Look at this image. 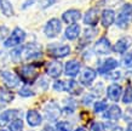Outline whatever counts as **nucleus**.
Instances as JSON below:
<instances>
[{
  "label": "nucleus",
  "mask_w": 132,
  "mask_h": 131,
  "mask_svg": "<svg viewBox=\"0 0 132 131\" xmlns=\"http://www.w3.org/2000/svg\"><path fill=\"white\" fill-rule=\"evenodd\" d=\"M17 75L20 76L21 81H23L26 85H32L39 78L38 66H35V64H23L18 68Z\"/></svg>",
  "instance_id": "obj_1"
},
{
  "label": "nucleus",
  "mask_w": 132,
  "mask_h": 131,
  "mask_svg": "<svg viewBox=\"0 0 132 131\" xmlns=\"http://www.w3.org/2000/svg\"><path fill=\"white\" fill-rule=\"evenodd\" d=\"M80 71H81V63L76 60H70L64 64V74L68 78H70V79H74L80 73Z\"/></svg>",
  "instance_id": "obj_13"
},
{
  "label": "nucleus",
  "mask_w": 132,
  "mask_h": 131,
  "mask_svg": "<svg viewBox=\"0 0 132 131\" xmlns=\"http://www.w3.org/2000/svg\"><path fill=\"white\" fill-rule=\"evenodd\" d=\"M93 51L98 56H104L110 53V51H112V44L108 40V38L102 36V38H100L97 40L95 46H93Z\"/></svg>",
  "instance_id": "obj_9"
},
{
  "label": "nucleus",
  "mask_w": 132,
  "mask_h": 131,
  "mask_svg": "<svg viewBox=\"0 0 132 131\" xmlns=\"http://www.w3.org/2000/svg\"><path fill=\"white\" fill-rule=\"evenodd\" d=\"M121 78V72H114L112 73V75H109V79L116 80V79H120Z\"/></svg>",
  "instance_id": "obj_41"
},
{
  "label": "nucleus",
  "mask_w": 132,
  "mask_h": 131,
  "mask_svg": "<svg viewBox=\"0 0 132 131\" xmlns=\"http://www.w3.org/2000/svg\"><path fill=\"white\" fill-rule=\"evenodd\" d=\"M103 118L108 120H119L122 117V111L118 104H113L103 112Z\"/></svg>",
  "instance_id": "obj_19"
},
{
  "label": "nucleus",
  "mask_w": 132,
  "mask_h": 131,
  "mask_svg": "<svg viewBox=\"0 0 132 131\" xmlns=\"http://www.w3.org/2000/svg\"><path fill=\"white\" fill-rule=\"evenodd\" d=\"M15 95L11 91H9L6 89H0V102L4 103H10L11 101H13Z\"/></svg>",
  "instance_id": "obj_27"
},
{
  "label": "nucleus",
  "mask_w": 132,
  "mask_h": 131,
  "mask_svg": "<svg viewBox=\"0 0 132 131\" xmlns=\"http://www.w3.org/2000/svg\"><path fill=\"white\" fill-rule=\"evenodd\" d=\"M0 79L7 89H16L20 86V76L10 71H0Z\"/></svg>",
  "instance_id": "obj_8"
},
{
  "label": "nucleus",
  "mask_w": 132,
  "mask_h": 131,
  "mask_svg": "<svg viewBox=\"0 0 132 131\" xmlns=\"http://www.w3.org/2000/svg\"><path fill=\"white\" fill-rule=\"evenodd\" d=\"M122 102L125 104L132 103V86H127L122 95Z\"/></svg>",
  "instance_id": "obj_31"
},
{
  "label": "nucleus",
  "mask_w": 132,
  "mask_h": 131,
  "mask_svg": "<svg viewBox=\"0 0 132 131\" xmlns=\"http://www.w3.org/2000/svg\"><path fill=\"white\" fill-rule=\"evenodd\" d=\"M122 94V86L119 84H110L107 87V97L113 102H118L121 98Z\"/></svg>",
  "instance_id": "obj_17"
},
{
  "label": "nucleus",
  "mask_w": 132,
  "mask_h": 131,
  "mask_svg": "<svg viewBox=\"0 0 132 131\" xmlns=\"http://www.w3.org/2000/svg\"><path fill=\"white\" fill-rule=\"evenodd\" d=\"M101 18V15H100V10L96 7H92L90 10L85 12L84 15V23L87 24V26H91V27H95L98 21Z\"/></svg>",
  "instance_id": "obj_14"
},
{
  "label": "nucleus",
  "mask_w": 132,
  "mask_h": 131,
  "mask_svg": "<svg viewBox=\"0 0 132 131\" xmlns=\"http://www.w3.org/2000/svg\"><path fill=\"white\" fill-rule=\"evenodd\" d=\"M132 20V4H126L122 6L120 13L115 17V23L119 28H126Z\"/></svg>",
  "instance_id": "obj_5"
},
{
  "label": "nucleus",
  "mask_w": 132,
  "mask_h": 131,
  "mask_svg": "<svg viewBox=\"0 0 132 131\" xmlns=\"http://www.w3.org/2000/svg\"><path fill=\"white\" fill-rule=\"evenodd\" d=\"M118 67H119V62L115 58L109 57V58H105L103 62H101L97 72H98V74H101V75H104V74H108V73L113 72Z\"/></svg>",
  "instance_id": "obj_12"
},
{
  "label": "nucleus",
  "mask_w": 132,
  "mask_h": 131,
  "mask_svg": "<svg viewBox=\"0 0 132 131\" xmlns=\"http://www.w3.org/2000/svg\"><path fill=\"white\" fill-rule=\"evenodd\" d=\"M97 34V29L96 28H88L84 32V35H82V40H81L80 45H85V44H88L90 41H92V39L96 36Z\"/></svg>",
  "instance_id": "obj_25"
},
{
  "label": "nucleus",
  "mask_w": 132,
  "mask_h": 131,
  "mask_svg": "<svg viewBox=\"0 0 132 131\" xmlns=\"http://www.w3.org/2000/svg\"><path fill=\"white\" fill-rule=\"evenodd\" d=\"M65 92L70 95H81L82 94V85L76 83L74 79L65 80Z\"/></svg>",
  "instance_id": "obj_23"
},
{
  "label": "nucleus",
  "mask_w": 132,
  "mask_h": 131,
  "mask_svg": "<svg viewBox=\"0 0 132 131\" xmlns=\"http://www.w3.org/2000/svg\"><path fill=\"white\" fill-rule=\"evenodd\" d=\"M44 114H45L46 120L53 123V121H57L58 118L61 117V114H62V109H61L60 104L57 103V102L51 101V102H48V103L45 104Z\"/></svg>",
  "instance_id": "obj_6"
},
{
  "label": "nucleus",
  "mask_w": 132,
  "mask_h": 131,
  "mask_svg": "<svg viewBox=\"0 0 132 131\" xmlns=\"http://www.w3.org/2000/svg\"><path fill=\"white\" fill-rule=\"evenodd\" d=\"M74 131H86V130H85L84 127H78V129H75Z\"/></svg>",
  "instance_id": "obj_45"
},
{
  "label": "nucleus",
  "mask_w": 132,
  "mask_h": 131,
  "mask_svg": "<svg viewBox=\"0 0 132 131\" xmlns=\"http://www.w3.org/2000/svg\"><path fill=\"white\" fill-rule=\"evenodd\" d=\"M18 117V109H7L0 113V127H5Z\"/></svg>",
  "instance_id": "obj_20"
},
{
  "label": "nucleus",
  "mask_w": 132,
  "mask_h": 131,
  "mask_svg": "<svg viewBox=\"0 0 132 131\" xmlns=\"http://www.w3.org/2000/svg\"><path fill=\"white\" fill-rule=\"evenodd\" d=\"M75 108H76V102L73 98L64 99V104H63L62 112H64L65 114H73V112L75 111Z\"/></svg>",
  "instance_id": "obj_26"
},
{
  "label": "nucleus",
  "mask_w": 132,
  "mask_h": 131,
  "mask_svg": "<svg viewBox=\"0 0 132 131\" xmlns=\"http://www.w3.org/2000/svg\"><path fill=\"white\" fill-rule=\"evenodd\" d=\"M9 34V29L7 27H4V26H0V40H4Z\"/></svg>",
  "instance_id": "obj_38"
},
{
  "label": "nucleus",
  "mask_w": 132,
  "mask_h": 131,
  "mask_svg": "<svg viewBox=\"0 0 132 131\" xmlns=\"http://www.w3.org/2000/svg\"><path fill=\"white\" fill-rule=\"evenodd\" d=\"M0 10L3 12V15H5L6 17H11L15 13L10 0H0Z\"/></svg>",
  "instance_id": "obj_24"
},
{
  "label": "nucleus",
  "mask_w": 132,
  "mask_h": 131,
  "mask_svg": "<svg viewBox=\"0 0 132 131\" xmlns=\"http://www.w3.org/2000/svg\"><path fill=\"white\" fill-rule=\"evenodd\" d=\"M43 131H56V130H55V127H52L48 125V126H45L44 129H43Z\"/></svg>",
  "instance_id": "obj_42"
},
{
  "label": "nucleus",
  "mask_w": 132,
  "mask_h": 131,
  "mask_svg": "<svg viewBox=\"0 0 132 131\" xmlns=\"http://www.w3.org/2000/svg\"><path fill=\"white\" fill-rule=\"evenodd\" d=\"M23 120L20 119V118H16L9 124V131H23Z\"/></svg>",
  "instance_id": "obj_28"
},
{
  "label": "nucleus",
  "mask_w": 132,
  "mask_h": 131,
  "mask_svg": "<svg viewBox=\"0 0 132 131\" xmlns=\"http://www.w3.org/2000/svg\"><path fill=\"white\" fill-rule=\"evenodd\" d=\"M112 131H124V129H122V127H121V126H115V127H114V129H113Z\"/></svg>",
  "instance_id": "obj_43"
},
{
  "label": "nucleus",
  "mask_w": 132,
  "mask_h": 131,
  "mask_svg": "<svg viewBox=\"0 0 132 131\" xmlns=\"http://www.w3.org/2000/svg\"><path fill=\"white\" fill-rule=\"evenodd\" d=\"M21 51V61H33L38 60L39 57H41V48L38 44H27L24 46L20 48Z\"/></svg>",
  "instance_id": "obj_2"
},
{
  "label": "nucleus",
  "mask_w": 132,
  "mask_h": 131,
  "mask_svg": "<svg viewBox=\"0 0 132 131\" xmlns=\"http://www.w3.org/2000/svg\"><path fill=\"white\" fill-rule=\"evenodd\" d=\"M62 30V22L58 18H51L46 22L44 27V34L50 39H53L60 35Z\"/></svg>",
  "instance_id": "obj_7"
},
{
  "label": "nucleus",
  "mask_w": 132,
  "mask_h": 131,
  "mask_svg": "<svg viewBox=\"0 0 132 131\" xmlns=\"http://www.w3.org/2000/svg\"><path fill=\"white\" fill-rule=\"evenodd\" d=\"M47 53L52 58H64L70 53V46L65 44H50L47 46Z\"/></svg>",
  "instance_id": "obj_4"
},
{
  "label": "nucleus",
  "mask_w": 132,
  "mask_h": 131,
  "mask_svg": "<svg viewBox=\"0 0 132 131\" xmlns=\"http://www.w3.org/2000/svg\"><path fill=\"white\" fill-rule=\"evenodd\" d=\"M80 18H81V12L79 10H76V9H70V10H67L65 12L62 13V21L67 24L76 23Z\"/></svg>",
  "instance_id": "obj_16"
},
{
  "label": "nucleus",
  "mask_w": 132,
  "mask_h": 131,
  "mask_svg": "<svg viewBox=\"0 0 132 131\" xmlns=\"http://www.w3.org/2000/svg\"><path fill=\"white\" fill-rule=\"evenodd\" d=\"M126 131H132V123L128 124V126H127V129H126Z\"/></svg>",
  "instance_id": "obj_44"
},
{
  "label": "nucleus",
  "mask_w": 132,
  "mask_h": 131,
  "mask_svg": "<svg viewBox=\"0 0 132 131\" xmlns=\"http://www.w3.org/2000/svg\"><path fill=\"white\" fill-rule=\"evenodd\" d=\"M52 89L57 92H63L65 91V80H58L57 79L53 85H52Z\"/></svg>",
  "instance_id": "obj_32"
},
{
  "label": "nucleus",
  "mask_w": 132,
  "mask_h": 131,
  "mask_svg": "<svg viewBox=\"0 0 132 131\" xmlns=\"http://www.w3.org/2000/svg\"><path fill=\"white\" fill-rule=\"evenodd\" d=\"M36 3V0H26L23 3V5H22V9H28L29 6H32V5H34Z\"/></svg>",
  "instance_id": "obj_40"
},
{
  "label": "nucleus",
  "mask_w": 132,
  "mask_h": 131,
  "mask_svg": "<svg viewBox=\"0 0 132 131\" xmlns=\"http://www.w3.org/2000/svg\"><path fill=\"white\" fill-rule=\"evenodd\" d=\"M90 131H103V125H102L101 123L95 121V123L91 124V126H90Z\"/></svg>",
  "instance_id": "obj_37"
},
{
  "label": "nucleus",
  "mask_w": 132,
  "mask_h": 131,
  "mask_svg": "<svg viewBox=\"0 0 132 131\" xmlns=\"http://www.w3.org/2000/svg\"><path fill=\"white\" fill-rule=\"evenodd\" d=\"M26 119H27V123H28L29 126L36 127L40 126L41 123H43V115L35 109H30V111L27 112Z\"/></svg>",
  "instance_id": "obj_18"
},
{
  "label": "nucleus",
  "mask_w": 132,
  "mask_h": 131,
  "mask_svg": "<svg viewBox=\"0 0 132 131\" xmlns=\"http://www.w3.org/2000/svg\"><path fill=\"white\" fill-rule=\"evenodd\" d=\"M56 131H70V124L68 121H58L55 127Z\"/></svg>",
  "instance_id": "obj_34"
},
{
  "label": "nucleus",
  "mask_w": 132,
  "mask_h": 131,
  "mask_svg": "<svg viewBox=\"0 0 132 131\" xmlns=\"http://www.w3.org/2000/svg\"><path fill=\"white\" fill-rule=\"evenodd\" d=\"M97 78V72L90 67L84 68L80 73V84L82 86H91Z\"/></svg>",
  "instance_id": "obj_11"
},
{
  "label": "nucleus",
  "mask_w": 132,
  "mask_h": 131,
  "mask_svg": "<svg viewBox=\"0 0 132 131\" xmlns=\"http://www.w3.org/2000/svg\"><path fill=\"white\" fill-rule=\"evenodd\" d=\"M100 20L104 28L110 27V26L115 22V12H114V10H112V9H105V10H103Z\"/></svg>",
  "instance_id": "obj_21"
},
{
  "label": "nucleus",
  "mask_w": 132,
  "mask_h": 131,
  "mask_svg": "<svg viewBox=\"0 0 132 131\" xmlns=\"http://www.w3.org/2000/svg\"><path fill=\"white\" fill-rule=\"evenodd\" d=\"M18 95H20L21 97H32V96H34L35 94H34V91L30 89L29 85H24V86H22L20 89Z\"/></svg>",
  "instance_id": "obj_30"
},
{
  "label": "nucleus",
  "mask_w": 132,
  "mask_h": 131,
  "mask_svg": "<svg viewBox=\"0 0 132 131\" xmlns=\"http://www.w3.org/2000/svg\"><path fill=\"white\" fill-rule=\"evenodd\" d=\"M56 3V0H40V7L41 9H47Z\"/></svg>",
  "instance_id": "obj_35"
},
{
  "label": "nucleus",
  "mask_w": 132,
  "mask_h": 131,
  "mask_svg": "<svg viewBox=\"0 0 132 131\" xmlns=\"http://www.w3.org/2000/svg\"><path fill=\"white\" fill-rule=\"evenodd\" d=\"M124 67L126 68H132V52H127L122 56V60H121Z\"/></svg>",
  "instance_id": "obj_33"
},
{
  "label": "nucleus",
  "mask_w": 132,
  "mask_h": 131,
  "mask_svg": "<svg viewBox=\"0 0 132 131\" xmlns=\"http://www.w3.org/2000/svg\"><path fill=\"white\" fill-rule=\"evenodd\" d=\"M132 45V38L131 36H122L118 40L114 46H113V51L118 52V53H125Z\"/></svg>",
  "instance_id": "obj_15"
},
{
  "label": "nucleus",
  "mask_w": 132,
  "mask_h": 131,
  "mask_svg": "<svg viewBox=\"0 0 132 131\" xmlns=\"http://www.w3.org/2000/svg\"><path fill=\"white\" fill-rule=\"evenodd\" d=\"M93 98H95V95H92V94H86V95L82 96V103H84V104L92 103Z\"/></svg>",
  "instance_id": "obj_36"
},
{
  "label": "nucleus",
  "mask_w": 132,
  "mask_h": 131,
  "mask_svg": "<svg viewBox=\"0 0 132 131\" xmlns=\"http://www.w3.org/2000/svg\"><path fill=\"white\" fill-rule=\"evenodd\" d=\"M26 39V32H24L22 28L16 27L11 32V34L5 39L4 41V46L5 48H16V46H20L21 44Z\"/></svg>",
  "instance_id": "obj_3"
},
{
  "label": "nucleus",
  "mask_w": 132,
  "mask_h": 131,
  "mask_svg": "<svg viewBox=\"0 0 132 131\" xmlns=\"http://www.w3.org/2000/svg\"><path fill=\"white\" fill-rule=\"evenodd\" d=\"M80 33H81L80 26L78 23H73L67 27L65 32H64V36H65V39L68 40H75L80 36Z\"/></svg>",
  "instance_id": "obj_22"
},
{
  "label": "nucleus",
  "mask_w": 132,
  "mask_h": 131,
  "mask_svg": "<svg viewBox=\"0 0 132 131\" xmlns=\"http://www.w3.org/2000/svg\"><path fill=\"white\" fill-rule=\"evenodd\" d=\"M107 108H108V103H107L105 99L96 101L95 104H93V111H95V113H103Z\"/></svg>",
  "instance_id": "obj_29"
},
{
  "label": "nucleus",
  "mask_w": 132,
  "mask_h": 131,
  "mask_svg": "<svg viewBox=\"0 0 132 131\" xmlns=\"http://www.w3.org/2000/svg\"><path fill=\"white\" fill-rule=\"evenodd\" d=\"M39 86L43 89V90H46L48 87V83H47V80L44 79V78H40V80H39Z\"/></svg>",
  "instance_id": "obj_39"
},
{
  "label": "nucleus",
  "mask_w": 132,
  "mask_h": 131,
  "mask_svg": "<svg viewBox=\"0 0 132 131\" xmlns=\"http://www.w3.org/2000/svg\"><path fill=\"white\" fill-rule=\"evenodd\" d=\"M63 73V64L60 61H51L46 64V74L52 79H58Z\"/></svg>",
  "instance_id": "obj_10"
}]
</instances>
